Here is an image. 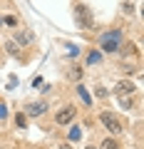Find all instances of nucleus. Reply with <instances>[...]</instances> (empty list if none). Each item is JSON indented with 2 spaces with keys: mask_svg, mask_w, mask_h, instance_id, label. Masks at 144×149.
Returning <instances> with one entry per match:
<instances>
[{
  "mask_svg": "<svg viewBox=\"0 0 144 149\" xmlns=\"http://www.w3.org/2000/svg\"><path fill=\"white\" fill-rule=\"evenodd\" d=\"M5 117H8V107L0 102V119H5Z\"/></svg>",
  "mask_w": 144,
  "mask_h": 149,
  "instance_id": "f3484780",
  "label": "nucleus"
},
{
  "mask_svg": "<svg viewBox=\"0 0 144 149\" xmlns=\"http://www.w3.org/2000/svg\"><path fill=\"white\" fill-rule=\"evenodd\" d=\"M102 62V50H90L87 52V65H97Z\"/></svg>",
  "mask_w": 144,
  "mask_h": 149,
  "instance_id": "6e6552de",
  "label": "nucleus"
},
{
  "mask_svg": "<svg viewBox=\"0 0 144 149\" xmlns=\"http://www.w3.org/2000/svg\"><path fill=\"white\" fill-rule=\"evenodd\" d=\"M5 52H10V55H15V57H20V55H17V45H15V42H5Z\"/></svg>",
  "mask_w": 144,
  "mask_h": 149,
  "instance_id": "9b49d317",
  "label": "nucleus"
},
{
  "mask_svg": "<svg viewBox=\"0 0 144 149\" xmlns=\"http://www.w3.org/2000/svg\"><path fill=\"white\" fill-rule=\"evenodd\" d=\"M77 95H80V100L85 102L87 107L92 104V95H90V92H87V87H85V85H77Z\"/></svg>",
  "mask_w": 144,
  "mask_h": 149,
  "instance_id": "0eeeda50",
  "label": "nucleus"
},
{
  "mask_svg": "<svg viewBox=\"0 0 144 149\" xmlns=\"http://www.w3.org/2000/svg\"><path fill=\"white\" fill-rule=\"evenodd\" d=\"M15 124H17V127H27V119H25V114H17V117H15Z\"/></svg>",
  "mask_w": 144,
  "mask_h": 149,
  "instance_id": "2eb2a0df",
  "label": "nucleus"
},
{
  "mask_svg": "<svg viewBox=\"0 0 144 149\" xmlns=\"http://www.w3.org/2000/svg\"><path fill=\"white\" fill-rule=\"evenodd\" d=\"M57 149H72V147H70V144H60Z\"/></svg>",
  "mask_w": 144,
  "mask_h": 149,
  "instance_id": "6ab92c4d",
  "label": "nucleus"
},
{
  "mask_svg": "<svg viewBox=\"0 0 144 149\" xmlns=\"http://www.w3.org/2000/svg\"><path fill=\"white\" fill-rule=\"evenodd\" d=\"M75 114H77V109L72 104H67V107H62V109L55 114V124H60V127H65V124H70L72 119H75Z\"/></svg>",
  "mask_w": 144,
  "mask_h": 149,
  "instance_id": "20e7f679",
  "label": "nucleus"
},
{
  "mask_svg": "<svg viewBox=\"0 0 144 149\" xmlns=\"http://www.w3.org/2000/svg\"><path fill=\"white\" fill-rule=\"evenodd\" d=\"M119 102H122V107H127V109L134 104V100H132V97H119Z\"/></svg>",
  "mask_w": 144,
  "mask_h": 149,
  "instance_id": "dca6fc26",
  "label": "nucleus"
},
{
  "mask_svg": "<svg viewBox=\"0 0 144 149\" xmlns=\"http://www.w3.org/2000/svg\"><path fill=\"white\" fill-rule=\"evenodd\" d=\"M97 97H107V90H104V87H97Z\"/></svg>",
  "mask_w": 144,
  "mask_h": 149,
  "instance_id": "a211bd4d",
  "label": "nucleus"
},
{
  "mask_svg": "<svg viewBox=\"0 0 144 149\" xmlns=\"http://www.w3.org/2000/svg\"><path fill=\"white\" fill-rule=\"evenodd\" d=\"M70 77H72V80H80V77H82V67H77V65H75L72 72H70Z\"/></svg>",
  "mask_w": 144,
  "mask_h": 149,
  "instance_id": "ddd939ff",
  "label": "nucleus"
},
{
  "mask_svg": "<svg viewBox=\"0 0 144 149\" xmlns=\"http://www.w3.org/2000/svg\"><path fill=\"white\" fill-rule=\"evenodd\" d=\"M25 112L30 117H42V114H47V102H27Z\"/></svg>",
  "mask_w": 144,
  "mask_h": 149,
  "instance_id": "39448f33",
  "label": "nucleus"
},
{
  "mask_svg": "<svg viewBox=\"0 0 144 149\" xmlns=\"http://www.w3.org/2000/svg\"><path fill=\"white\" fill-rule=\"evenodd\" d=\"M30 40H32L30 32H15V42H17V45H27Z\"/></svg>",
  "mask_w": 144,
  "mask_h": 149,
  "instance_id": "9d476101",
  "label": "nucleus"
},
{
  "mask_svg": "<svg viewBox=\"0 0 144 149\" xmlns=\"http://www.w3.org/2000/svg\"><path fill=\"white\" fill-rule=\"evenodd\" d=\"M3 22L13 27V25H17V17H15V15H5V17H3Z\"/></svg>",
  "mask_w": 144,
  "mask_h": 149,
  "instance_id": "4468645a",
  "label": "nucleus"
},
{
  "mask_svg": "<svg viewBox=\"0 0 144 149\" xmlns=\"http://www.w3.org/2000/svg\"><path fill=\"white\" fill-rule=\"evenodd\" d=\"M85 149H97V147H90V144H87V147H85Z\"/></svg>",
  "mask_w": 144,
  "mask_h": 149,
  "instance_id": "aec40b11",
  "label": "nucleus"
},
{
  "mask_svg": "<svg viewBox=\"0 0 144 149\" xmlns=\"http://www.w3.org/2000/svg\"><path fill=\"white\" fill-rule=\"evenodd\" d=\"M82 137V132H80V127H72L70 129V139H72V142H77V139Z\"/></svg>",
  "mask_w": 144,
  "mask_h": 149,
  "instance_id": "f8f14e48",
  "label": "nucleus"
},
{
  "mask_svg": "<svg viewBox=\"0 0 144 149\" xmlns=\"http://www.w3.org/2000/svg\"><path fill=\"white\" fill-rule=\"evenodd\" d=\"M122 30H109V32H104V35L99 37V47H102V52H117L119 47H122Z\"/></svg>",
  "mask_w": 144,
  "mask_h": 149,
  "instance_id": "f257e3e1",
  "label": "nucleus"
},
{
  "mask_svg": "<svg viewBox=\"0 0 144 149\" xmlns=\"http://www.w3.org/2000/svg\"><path fill=\"white\" fill-rule=\"evenodd\" d=\"M137 92V87H134V82H129V80H119L117 85H114V95H119V97H124V95H134Z\"/></svg>",
  "mask_w": 144,
  "mask_h": 149,
  "instance_id": "423d86ee",
  "label": "nucleus"
},
{
  "mask_svg": "<svg viewBox=\"0 0 144 149\" xmlns=\"http://www.w3.org/2000/svg\"><path fill=\"white\" fill-rule=\"evenodd\" d=\"M99 149H119V142L114 137H104L102 144H99Z\"/></svg>",
  "mask_w": 144,
  "mask_h": 149,
  "instance_id": "1a4fd4ad",
  "label": "nucleus"
},
{
  "mask_svg": "<svg viewBox=\"0 0 144 149\" xmlns=\"http://www.w3.org/2000/svg\"><path fill=\"white\" fill-rule=\"evenodd\" d=\"M99 122L107 127V132H109V134H122V129H124L122 122L117 119V114H114V112H109V109L99 112Z\"/></svg>",
  "mask_w": 144,
  "mask_h": 149,
  "instance_id": "f03ea898",
  "label": "nucleus"
},
{
  "mask_svg": "<svg viewBox=\"0 0 144 149\" xmlns=\"http://www.w3.org/2000/svg\"><path fill=\"white\" fill-rule=\"evenodd\" d=\"M75 22H77V27H92V13H90V8L87 5H82V3H77L75 5Z\"/></svg>",
  "mask_w": 144,
  "mask_h": 149,
  "instance_id": "7ed1b4c3",
  "label": "nucleus"
}]
</instances>
